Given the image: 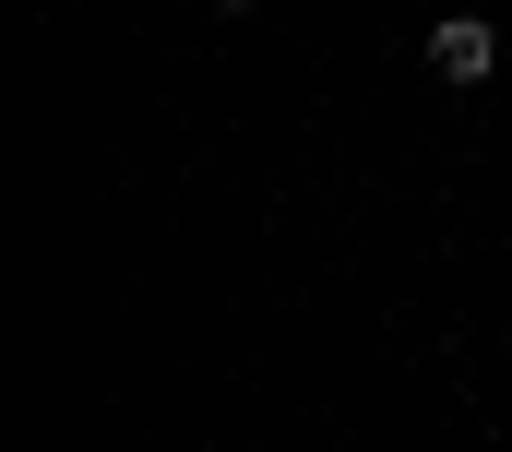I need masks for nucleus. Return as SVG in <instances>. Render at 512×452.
<instances>
[{
	"instance_id": "f257e3e1",
	"label": "nucleus",
	"mask_w": 512,
	"mask_h": 452,
	"mask_svg": "<svg viewBox=\"0 0 512 452\" xmlns=\"http://www.w3.org/2000/svg\"><path fill=\"white\" fill-rule=\"evenodd\" d=\"M489 60H501V24H477V12L453 0V12L429 24V72H441V84H489Z\"/></svg>"
},
{
	"instance_id": "f03ea898",
	"label": "nucleus",
	"mask_w": 512,
	"mask_h": 452,
	"mask_svg": "<svg viewBox=\"0 0 512 452\" xmlns=\"http://www.w3.org/2000/svg\"><path fill=\"white\" fill-rule=\"evenodd\" d=\"M215 12H251V0H215Z\"/></svg>"
}]
</instances>
